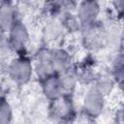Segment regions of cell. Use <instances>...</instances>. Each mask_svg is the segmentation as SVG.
<instances>
[{
  "label": "cell",
  "instance_id": "5b68a950",
  "mask_svg": "<svg viewBox=\"0 0 124 124\" xmlns=\"http://www.w3.org/2000/svg\"><path fill=\"white\" fill-rule=\"evenodd\" d=\"M68 58L67 56L62 53V52H59V53H56L55 54V58L53 57V67H59V68H64L67 66L68 64Z\"/></svg>",
  "mask_w": 124,
  "mask_h": 124
},
{
  "label": "cell",
  "instance_id": "8992f818",
  "mask_svg": "<svg viewBox=\"0 0 124 124\" xmlns=\"http://www.w3.org/2000/svg\"><path fill=\"white\" fill-rule=\"evenodd\" d=\"M10 115H11V113H10V108H9L8 105L3 103L1 106V122H2V124H8L10 117H11Z\"/></svg>",
  "mask_w": 124,
  "mask_h": 124
},
{
  "label": "cell",
  "instance_id": "6da1fadb",
  "mask_svg": "<svg viewBox=\"0 0 124 124\" xmlns=\"http://www.w3.org/2000/svg\"><path fill=\"white\" fill-rule=\"evenodd\" d=\"M10 74L15 80L24 82L31 74V67L27 61L16 59L10 66Z\"/></svg>",
  "mask_w": 124,
  "mask_h": 124
},
{
  "label": "cell",
  "instance_id": "3957f363",
  "mask_svg": "<svg viewBox=\"0 0 124 124\" xmlns=\"http://www.w3.org/2000/svg\"><path fill=\"white\" fill-rule=\"evenodd\" d=\"M80 17L83 20H91L92 18H94V16L97 14V6L95 5V3H83V5L80 7Z\"/></svg>",
  "mask_w": 124,
  "mask_h": 124
},
{
  "label": "cell",
  "instance_id": "7a4b0ae2",
  "mask_svg": "<svg viewBox=\"0 0 124 124\" xmlns=\"http://www.w3.org/2000/svg\"><path fill=\"white\" fill-rule=\"evenodd\" d=\"M86 106L88 109L96 112L102 108V95L96 90H92L86 97Z\"/></svg>",
  "mask_w": 124,
  "mask_h": 124
},
{
  "label": "cell",
  "instance_id": "277c9868",
  "mask_svg": "<svg viewBox=\"0 0 124 124\" xmlns=\"http://www.w3.org/2000/svg\"><path fill=\"white\" fill-rule=\"evenodd\" d=\"M12 40L15 42V44L18 45V46H22L24 45L25 41H26V34H25V30L23 29V27L21 25H16L14 27V29L12 30Z\"/></svg>",
  "mask_w": 124,
  "mask_h": 124
}]
</instances>
